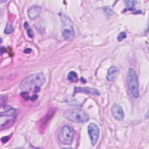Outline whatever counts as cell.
I'll return each instance as SVG.
<instances>
[{
    "label": "cell",
    "instance_id": "cell-1",
    "mask_svg": "<svg viewBox=\"0 0 149 149\" xmlns=\"http://www.w3.org/2000/svg\"><path fill=\"white\" fill-rule=\"evenodd\" d=\"M45 82V77L42 73L31 74L26 76L20 83V88L23 91L33 90L36 93L40 90V87Z\"/></svg>",
    "mask_w": 149,
    "mask_h": 149
},
{
    "label": "cell",
    "instance_id": "cell-2",
    "mask_svg": "<svg viewBox=\"0 0 149 149\" xmlns=\"http://www.w3.org/2000/svg\"><path fill=\"white\" fill-rule=\"evenodd\" d=\"M65 117L76 123H84L89 120V116L84 110L80 108H73L66 111L64 113Z\"/></svg>",
    "mask_w": 149,
    "mask_h": 149
},
{
    "label": "cell",
    "instance_id": "cell-3",
    "mask_svg": "<svg viewBox=\"0 0 149 149\" xmlns=\"http://www.w3.org/2000/svg\"><path fill=\"white\" fill-rule=\"evenodd\" d=\"M61 20L62 22V32L63 37L66 41L72 40L75 36L72 21L68 16L65 15H62Z\"/></svg>",
    "mask_w": 149,
    "mask_h": 149
},
{
    "label": "cell",
    "instance_id": "cell-4",
    "mask_svg": "<svg viewBox=\"0 0 149 149\" xmlns=\"http://www.w3.org/2000/svg\"><path fill=\"white\" fill-rule=\"evenodd\" d=\"M127 81L129 90L132 96L137 98L139 96V87L137 77L133 68H129L127 72Z\"/></svg>",
    "mask_w": 149,
    "mask_h": 149
},
{
    "label": "cell",
    "instance_id": "cell-5",
    "mask_svg": "<svg viewBox=\"0 0 149 149\" xmlns=\"http://www.w3.org/2000/svg\"><path fill=\"white\" fill-rule=\"evenodd\" d=\"M74 137V130L69 126L65 125L58 133V139L62 144L65 145H70Z\"/></svg>",
    "mask_w": 149,
    "mask_h": 149
},
{
    "label": "cell",
    "instance_id": "cell-6",
    "mask_svg": "<svg viewBox=\"0 0 149 149\" xmlns=\"http://www.w3.org/2000/svg\"><path fill=\"white\" fill-rule=\"evenodd\" d=\"M88 134L90 136L91 143L92 146H94L99 139L100 129L98 126L94 123H91L89 124L87 127Z\"/></svg>",
    "mask_w": 149,
    "mask_h": 149
},
{
    "label": "cell",
    "instance_id": "cell-7",
    "mask_svg": "<svg viewBox=\"0 0 149 149\" xmlns=\"http://www.w3.org/2000/svg\"><path fill=\"white\" fill-rule=\"evenodd\" d=\"M111 113L113 117L119 121H122L125 118V113L122 108L118 104H115L112 106Z\"/></svg>",
    "mask_w": 149,
    "mask_h": 149
},
{
    "label": "cell",
    "instance_id": "cell-8",
    "mask_svg": "<svg viewBox=\"0 0 149 149\" xmlns=\"http://www.w3.org/2000/svg\"><path fill=\"white\" fill-rule=\"evenodd\" d=\"M84 93V94H92L95 95H99L100 94V91L93 88L91 87H74V91H73V95L76 94L77 93Z\"/></svg>",
    "mask_w": 149,
    "mask_h": 149
},
{
    "label": "cell",
    "instance_id": "cell-9",
    "mask_svg": "<svg viewBox=\"0 0 149 149\" xmlns=\"http://www.w3.org/2000/svg\"><path fill=\"white\" fill-rule=\"evenodd\" d=\"M28 15L31 19H36L40 14L41 8L39 6L34 5L28 9Z\"/></svg>",
    "mask_w": 149,
    "mask_h": 149
},
{
    "label": "cell",
    "instance_id": "cell-10",
    "mask_svg": "<svg viewBox=\"0 0 149 149\" xmlns=\"http://www.w3.org/2000/svg\"><path fill=\"white\" fill-rule=\"evenodd\" d=\"M119 73L118 68L115 66L111 67L108 70L107 76V79L109 81H113L116 78Z\"/></svg>",
    "mask_w": 149,
    "mask_h": 149
},
{
    "label": "cell",
    "instance_id": "cell-11",
    "mask_svg": "<svg viewBox=\"0 0 149 149\" xmlns=\"http://www.w3.org/2000/svg\"><path fill=\"white\" fill-rule=\"evenodd\" d=\"M54 111L51 110L41 119L40 124V127L41 128V130H43V129L45 127V126L47 125V122L50 120L51 118H52V116L54 115Z\"/></svg>",
    "mask_w": 149,
    "mask_h": 149
},
{
    "label": "cell",
    "instance_id": "cell-12",
    "mask_svg": "<svg viewBox=\"0 0 149 149\" xmlns=\"http://www.w3.org/2000/svg\"><path fill=\"white\" fill-rule=\"evenodd\" d=\"M68 79L72 83H76L78 80V76L77 73L74 71H70L68 74Z\"/></svg>",
    "mask_w": 149,
    "mask_h": 149
},
{
    "label": "cell",
    "instance_id": "cell-13",
    "mask_svg": "<svg viewBox=\"0 0 149 149\" xmlns=\"http://www.w3.org/2000/svg\"><path fill=\"white\" fill-rule=\"evenodd\" d=\"M125 3H126V6L127 7V9L129 10H134V5L137 3L136 1H125Z\"/></svg>",
    "mask_w": 149,
    "mask_h": 149
},
{
    "label": "cell",
    "instance_id": "cell-14",
    "mask_svg": "<svg viewBox=\"0 0 149 149\" xmlns=\"http://www.w3.org/2000/svg\"><path fill=\"white\" fill-rule=\"evenodd\" d=\"M24 27H25V29H26V30H27V35H28L30 38H33V36H34L33 31L32 29L30 27L29 24L26 22L24 23Z\"/></svg>",
    "mask_w": 149,
    "mask_h": 149
},
{
    "label": "cell",
    "instance_id": "cell-15",
    "mask_svg": "<svg viewBox=\"0 0 149 149\" xmlns=\"http://www.w3.org/2000/svg\"><path fill=\"white\" fill-rule=\"evenodd\" d=\"M13 27L12 24L10 23H8L6 26V27L5 29V30H4L5 33L10 34L13 31Z\"/></svg>",
    "mask_w": 149,
    "mask_h": 149
},
{
    "label": "cell",
    "instance_id": "cell-16",
    "mask_svg": "<svg viewBox=\"0 0 149 149\" xmlns=\"http://www.w3.org/2000/svg\"><path fill=\"white\" fill-rule=\"evenodd\" d=\"M126 33L124 32V31H122V32H120V33L119 34V35L118 36L117 38H118V40L119 41H122L123 39L126 38Z\"/></svg>",
    "mask_w": 149,
    "mask_h": 149
},
{
    "label": "cell",
    "instance_id": "cell-17",
    "mask_svg": "<svg viewBox=\"0 0 149 149\" xmlns=\"http://www.w3.org/2000/svg\"><path fill=\"white\" fill-rule=\"evenodd\" d=\"M21 95L23 97V98L25 100H29L31 98V97H30L29 93L27 91H23L21 93Z\"/></svg>",
    "mask_w": 149,
    "mask_h": 149
},
{
    "label": "cell",
    "instance_id": "cell-18",
    "mask_svg": "<svg viewBox=\"0 0 149 149\" xmlns=\"http://www.w3.org/2000/svg\"><path fill=\"white\" fill-rule=\"evenodd\" d=\"M9 140V136H5L1 138V141L2 143H6Z\"/></svg>",
    "mask_w": 149,
    "mask_h": 149
},
{
    "label": "cell",
    "instance_id": "cell-19",
    "mask_svg": "<svg viewBox=\"0 0 149 149\" xmlns=\"http://www.w3.org/2000/svg\"><path fill=\"white\" fill-rule=\"evenodd\" d=\"M37 98H38V95H37L36 94H33V96L31 97L30 100H31V101H36V100L37 99Z\"/></svg>",
    "mask_w": 149,
    "mask_h": 149
},
{
    "label": "cell",
    "instance_id": "cell-20",
    "mask_svg": "<svg viewBox=\"0 0 149 149\" xmlns=\"http://www.w3.org/2000/svg\"><path fill=\"white\" fill-rule=\"evenodd\" d=\"M31 51V49L30 48H27V49H26L24 51V52L25 53H30Z\"/></svg>",
    "mask_w": 149,
    "mask_h": 149
}]
</instances>
